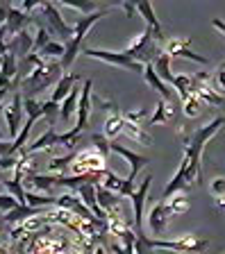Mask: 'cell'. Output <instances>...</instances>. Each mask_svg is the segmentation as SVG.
<instances>
[{
	"instance_id": "obj_1",
	"label": "cell",
	"mask_w": 225,
	"mask_h": 254,
	"mask_svg": "<svg viewBox=\"0 0 225 254\" xmlns=\"http://www.w3.org/2000/svg\"><path fill=\"white\" fill-rule=\"evenodd\" d=\"M225 125V118L223 116H216L212 123L207 125L198 127L196 132H191L184 141V159H182V166H184V173H187V180L193 182V184H203V170H200V154H203L205 145L221 127Z\"/></svg>"
},
{
	"instance_id": "obj_2",
	"label": "cell",
	"mask_w": 225,
	"mask_h": 254,
	"mask_svg": "<svg viewBox=\"0 0 225 254\" xmlns=\"http://www.w3.org/2000/svg\"><path fill=\"white\" fill-rule=\"evenodd\" d=\"M62 62H46L39 68H32L27 73V77H23L21 86L25 89V98H32L34 93H39L41 89L50 86L55 82L57 84L59 77H62Z\"/></svg>"
},
{
	"instance_id": "obj_3",
	"label": "cell",
	"mask_w": 225,
	"mask_h": 254,
	"mask_svg": "<svg viewBox=\"0 0 225 254\" xmlns=\"http://www.w3.org/2000/svg\"><path fill=\"white\" fill-rule=\"evenodd\" d=\"M123 55H125V57H130V59H134V62L141 64V66H146V64H155V59L161 55L159 41L155 39L152 30H150V27H146L139 37H137L128 48H125Z\"/></svg>"
},
{
	"instance_id": "obj_4",
	"label": "cell",
	"mask_w": 225,
	"mask_h": 254,
	"mask_svg": "<svg viewBox=\"0 0 225 254\" xmlns=\"http://www.w3.org/2000/svg\"><path fill=\"white\" fill-rule=\"evenodd\" d=\"M37 9L41 14V18H46L43 27L50 32V37H59V43H66L73 39V27L64 21V16H62V11L55 2H39ZM37 25H41V23H37Z\"/></svg>"
},
{
	"instance_id": "obj_5",
	"label": "cell",
	"mask_w": 225,
	"mask_h": 254,
	"mask_svg": "<svg viewBox=\"0 0 225 254\" xmlns=\"http://www.w3.org/2000/svg\"><path fill=\"white\" fill-rule=\"evenodd\" d=\"M146 243L152 250H171V252H203L207 250V241L196 236H180L173 238V241H164V238H148L146 236Z\"/></svg>"
},
{
	"instance_id": "obj_6",
	"label": "cell",
	"mask_w": 225,
	"mask_h": 254,
	"mask_svg": "<svg viewBox=\"0 0 225 254\" xmlns=\"http://www.w3.org/2000/svg\"><path fill=\"white\" fill-rule=\"evenodd\" d=\"M105 157L96 150H84V152H77L75 154V161H73V175H102L105 173Z\"/></svg>"
},
{
	"instance_id": "obj_7",
	"label": "cell",
	"mask_w": 225,
	"mask_h": 254,
	"mask_svg": "<svg viewBox=\"0 0 225 254\" xmlns=\"http://www.w3.org/2000/svg\"><path fill=\"white\" fill-rule=\"evenodd\" d=\"M82 53L91 59H100L105 64H112V66H118V68L125 70H134V73H144V66L137 64L134 59L125 57L123 53H109V50H100V48H84Z\"/></svg>"
},
{
	"instance_id": "obj_8",
	"label": "cell",
	"mask_w": 225,
	"mask_h": 254,
	"mask_svg": "<svg viewBox=\"0 0 225 254\" xmlns=\"http://www.w3.org/2000/svg\"><path fill=\"white\" fill-rule=\"evenodd\" d=\"M152 184V175H146L141 186L132 193V209H134V234L137 236H144V204L146 197H148V189Z\"/></svg>"
},
{
	"instance_id": "obj_9",
	"label": "cell",
	"mask_w": 225,
	"mask_h": 254,
	"mask_svg": "<svg viewBox=\"0 0 225 254\" xmlns=\"http://www.w3.org/2000/svg\"><path fill=\"white\" fill-rule=\"evenodd\" d=\"M23 95L16 93L11 98V102L2 109L5 114V123H7V136L9 138H16L21 134V121H23Z\"/></svg>"
},
{
	"instance_id": "obj_10",
	"label": "cell",
	"mask_w": 225,
	"mask_h": 254,
	"mask_svg": "<svg viewBox=\"0 0 225 254\" xmlns=\"http://www.w3.org/2000/svg\"><path fill=\"white\" fill-rule=\"evenodd\" d=\"M109 152H116L118 157H123L125 161H128V164H130V173H128V180H130V182H134V177H137V173H139V170L144 168L146 164H150V159L141 157V154L132 152V150L123 148V145H118L116 141H112V143H109Z\"/></svg>"
},
{
	"instance_id": "obj_11",
	"label": "cell",
	"mask_w": 225,
	"mask_h": 254,
	"mask_svg": "<svg viewBox=\"0 0 225 254\" xmlns=\"http://www.w3.org/2000/svg\"><path fill=\"white\" fill-rule=\"evenodd\" d=\"M96 200L107 216H123V213H121V195H118V193H114V190L105 189L102 184H98L96 186Z\"/></svg>"
},
{
	"instance_id": "obj_12",
	"label": "cell",
	"mask_w": 225,
	"mask_h": 254,
	"mask_svg": "<svg viewBox=\"0 0 225 254\" xmlns=\"http://www.w3.org/2000/svg\"><path fill=\"white\" fill-rule=\"evenodd\" d=\"M55 204H57V206H66V209H71V211H73V213H77V216H80L82 220H86V222H98V220H96V216H93V213L89 211V209H86V206H84V202L80 200V195H77V193H75V195H73V193H66V195H59ZM98 225H102V222H98ZM102 227H105V225H102Z\"/></svg>"
},
{
	"instance_id": "obj_13",
	"label": "cell",
	"mask_w": 225,
	"mask_h": 254,
	"mask_svg": "<svg viewBox=\"0 0 225 254\" xmlns=\"http://www.w3.org/2000/svg\"><path fill=\"white\" fill-rule=\"evenodd\" d=\"M91 89H93V82L84 79L80 100H77V123H75L77 129H84L86 123H89V116H91Z\"/></svg>"
},
{
	"instance_id": "obj_14",
	"label": "cell",
	"mask_w": 225,
	"mask_h": 254,
	"mask_svg": "<svg viewBox=\"0 0 225 254\" xmlns=\"http://www.w3.org/2000/svg\"><path fill=\"white\" fill-rule=\"evenodd\" d=\"M171 209H168L166 202H157L152 209H150V216H148V222H150V229H152V234L155 236H161L164 234V229H166L168 225V218H171Z\"/></svg>"
},
{
	"instance_id": "obj_15",
	"label": "cell",
	"mask_w": 225,
	"mask_h": 254,
	"mask_svg": "<svg viewBox=\"0 0 225 254\" xmlns=\"http://www.w3.org/2000/svg\"><path fill=\"white\" fill-rule=\"evenodd\" d=\"M189 43H191V39H171V41L166 43V55L168 57H187V59H193V62H198V64H207L209 62L207 57L196 55L189 50Z\"/></svg>"
},
{
	"instance_id": "obj_16",
	"label": "cell",
	"mask_w": 225,
	"mask_h": 254,
	"mask_svg": "<svg viewBox=\"0 0 225 254\" xmlns=\"http://www.w3.org/2000/svg\"><path fill=\"white\" fill-rule=\"evenodd\" d=\"M182 190H189V180H187V173H184V166L180 164L177 173L173 175V180L164 186V190H161V202L171 200V197H175L177 193H182Z\"/></svg>"
},
{
	"instance_id": "obj_17",
	"label": "cell",
	"mask_w": 225,
	"mask_h": 254,
	"mask_svg": "<svg viewBox=\"0 0 225 254\" xmlns=\"http://www.w3.org/2000/svg\"><path fill=\"white\" fill-rule=\"evenodd\" d=\"M134 7H137V11L146 18V27L152 30V34H155L157 41H161V39H164V30H161V23H159V18H157V14H155V7L150 5V2H137Z\"/></svg>"
},
{
	"instance_id": "obj_18",
	"label": "cell",
	"mask_w": 225,
	"mask_h": 254,
	"mask_svg": "<svg viewBox=\"0 0 225 254\" xmlns=\"http://www.w3.org/2000/svg\"><path fill=\"white\" fill-rule=\"evenodd\" d=\"M141 75H144L146 84L161 95V100L171 102V91H168V84H166V82H161V77L155 73V68H152V64H146V66H144V73H141Z\"/></svg>"
},
{
	"instance_id": "obj_19",
	"label": "cell",
	"mask_w": 225,
	"mask_h": 254,
	"mask_svg": "<svg viewBox=\"0 0 225 254\" xmlns=\"http://www.w3.org/2000/svg\"><path fill=\"white\" fill-rule=\"evenodd\" d=\"M80 75L77 73H69V75H62V77H59V82L57 84H55V89H53V95H50V100L53 102H62L66 98V95L71 93V91H73V86L75 84H80Z\"/></svg>"
},
{
	"instance_id": "obj_20",
	"label": "cell",
	"mask_w": 225,
	"mask_h": 254,
	"mask_svg": "<svg viewBox=\"0 0 225 254\" xmlns=\"http://www.w3.org/2000/svg\"><path fill=\"white\" fill-rule=\"evenodd\" d=\"M32 21V16L25 14L23 9H16V7L9 5V11H7V30L11 32V37H16V34H21V32H25V25Z\"/></svg>"
},
{
	"instance_id": "obj_21",
	"label": "cell",
	"mask_w": 225,
	"mask_h": 254,
	"mask_svg": "<svg viewBox=\"0 0 225 254\" xmlns=\"http://www.w3.org/2000/svg\"><path fill=\"white\" fill-rule=\"evenodd\" d=\"M80 93H82V89L75 84L73 91L66 95L64 100L59 102V118H62L64 123H71V121H73V114L77 111V100H80Z\"/></svg>"
},
{
	"instance_id": "obj_22",
	"label": "cell",
	"mask_w": 225,
	"mask_h": 254,
	"mask_svg": "<svg viewBox=\"0 0 225 254\" xmlns=\"http://www.w3.org/2000/svg\"><path fill=\"white\" fill-rule=\"evenodd\" d=\"M32 48H34V37H30L27 30L16 34V37L9 41V53L16 55V59H18V55H23V59H25L27 55H32Z\"/></svg>"
},
{
	"instance_id": "obj_23",
	"label": "cell",
	"mask_w": 225,
	"mask_h": 254,
	"mask_svg": "<svg viewBox=\"0 0 225 254\" xmlns=\"http://www.w3.org/2000/svg\"><path fill=\"white\" fill-rule=\"evenodd\" d=\"M53 145H57V132H55L53 127H48V129H46L37 141L30 143L27 148H23L21 154H34V152H39V150H50Z\"/></svg>"
},
{
	"instance_id": "obj_24",
	"label": "cell",
	"mask_w": 225,
	"mask_h": 254,
	"mask_svg": "<svg viewBox=\"0 0 225 254\" xmlns=\"http://www.w3.org/2000/svg\"><path fill=\"white\" fill-rule=\"evenodd\" d=\"M37 213H41V209H37V206H30V204H21V206H16L14 211L5 213V222H9V225H18V222L27 220V218L37 216Z\"/></svg>"
},
{
	"instance_id": "obj_25",
	"label": "cell",
	"mask_w": 225,
	"mask_h": 254,
	"mask_svg": "<svg viewBox=\"0 0 225 254\" xmlns=\"http://www.w3.org/2000/svg\"><path fill=\"white\" fill-rule=\"evenodd\" d=\"M152 68H155V73L161 77V82H166V84L173 86V79H175V75L171 73V57H168L166 53H161L159 57L155 59Z\"/></svg>"
},
{
	"instance_id": "obj_26",
	"label": "cell",
	"mask_w": 225,
	"mask_h": 254,
	"mask_svg": "<svg viewBox=\"0 0 225 254\" xmlns=\"http://www.w3.org/2000/svg\"><path fill=\"white\" fill-rule=\"evenodd\" d=\"M80 136H82V129H77V127H71L69 132L57 134V145H59V148H64L66 152H75V145H77Z\"/></svg>"
},
{
	"instance_id": "obj_27",
	"label": "cell",
	"mask_w": 225,
	"mask_h": 254,
	"mask_svg": "<svg viewBox=\"0 0 225 254\" xmlns=\"http://www.w3.org/2000/svg\"><path fill=\"white\" fill-rule=\"evenodd\" d=\"M21 170H16V175H14V180H2L0 184L5 186V190L9 193V195H14L21 204H25V193L27 190H23V184H21Z\"/></svg>"
},
{
	"instance_id": "obj_28",
	"label": "cell",
	"mask_w": 225,
	"mask_h": 254,
	"mask_svg": "<svg viewBox=\"0 0 225 254\" xmlns=\"http://www.w3.org/2000/svg\"><path fill=\"white\" fill-rule=\"evenodd\" d=\"M123 134L128 138H132V141L141 143V145H150L152 143V136H150L148 132H146L141 125H132V123H125L123 125Z\"/></svg>"
},
{
	"instance_id": "obj_29",
	"label": "cell",
	"mask_w": 225,
	"mask_h": 254,
	"mask_svg": "<svg viewBox=\"0 0 225 254\" xmlns=\"http://www.w3.org/2000/svg\"><path fill=\"white\" fill-rule=\"evenodd\" d=\"M173 118V109H171V102L166 100H159L155 105V114L148 118L150 125H161V123H168Z\"/></svg>"
},
{
	"instance_id": "obj_30",
	"label": "cell",
	"mask_w": 225,
	"mask_h": 254,
	"mask_svg": "<svg viewBox=\"0 0 225 254\" xmlns=\"http://www.w3.org/2000/svg\"><path fill=\"white\" fill-rule=\"evenodd\" d=\"M123 114H112V116L107 118V123H105V129H102V134L109 138V141H114V138L118 136V134H123Z\"/></svg>"
},
{
	"instance_id": "obj_31",
	"label": "cell",
	"mask_w": 225,
	"mask_h": 254,
	"mask_svg": "<svg viewBox=\"0 0 225 254\" xmlns=\"http://www.w3.org/2000/svg\"><path fill=\"white\" fill-rule=\"evenodd\" d=\"M55 202H57L55 195H43V193H37V190H27L25 193V204L37 206V209H43V206L55 204Z\"/></svg>"
},
{
	"instance_id": "obj_32",
	"label": "cell",
	"mask_w": 225,
	"mask_h": 254,
	"mask_svg": "<svg viewBox=\"0 0 225 254\" xmlns=\"http://www.w3.org/2000/svg\"><path fill=\"white\" fill-rule=\"evenodd\" d=\"M75 154H77V152H66L64 157H53V159H50V164H48L50 166V173H53V175H62L66 168H69V166H73Z\"/></svg>"
},
{
	"instance_id": "obj_33",
	"label": "cell",
	"mask_w": 225,
	"mask_h": 254,
	"mask_svg": "<svg viewBox=\"0 0 225 254\" xmlns=\"http://www.w3.org/2000/svg\"><path fill=\"white\" fill-rule=\"evenodd\" d=\"M41 57L48 59V62H62V57H64V43L50 41L48 46L41 50Z\"/></svg>"
},
{
	"instance_id": "obj_34",
	"label": "cell",
	"mask_w": 225,
	"mask_h": 254,
	"mask_svg": "<svg viewBox=\"0 0 225 254\" xmlns=\"http://www.w3.org/2000/svg\"><path fill=\"white\" fill-rule=\"evenodd\" d=\"M173 89L180 93V98H182V102L187 100L189 95H193L191 93V77H187V75H175V79H173Z\"/></svg>"
},
{
	"instance_id": "obj_35",
	"label": "cell",
	"mask_w": 225,
	"mask_h": 254,
	"mask_svg": "<svg viewBox=\"0 0 225 254\" xmlns=\"http://www.w3.org/2000/svg\"><path fill=\"white\" fill-rule=\"evenodd\" d=\"M41 114L48 121V127H55V121L59 118V105L53 100H41Z\"/></svg>"
},
{
	"instance_id": "obj_36",
	"label": "cell",
	"mask_w": 225,
	"mask_h": 254,
	"mask_svg": "<svg viewBox=\"0 0 225 254\" xmlns=\"http://www.w3.org/2000/svg\"><path fill=\"white\" fill-rule=\"evenodd\" d=\"M50 41H53V39H50V32L46 30L43 25H37V34H34V48H32V53H41V50L48 46Z\"/></svg>"
},
{
	"instance_id": "obj_37",
	"label": "cell",
	"mask_w": 225,
	"mask_h": 254,
	"mask_svg": "<svg viewBox=\"0 0 225 254\" xmlns=\"http://www.w3.org/2000/svg\"><path fill=\"white\" fill-rule=\"evenodd\" d=\"M121 184H123V177H118L116 173H112V170H105V173H102V186H105V189L118 193V190H121Z\"/></svg>"
},
{
	"instance_id": "obj_38",
	"label": "cell",
	"mask_w": 225,
	"mask_h": 254,
	"mask_svg": "<svg viewBox=\"0 0 225 254\" xmlns=\"http://www.w3.org/2000/svg\"><path fill=\"white\" fill-rule=\"evenodd\" d=\"M55 5L62 9V7H66V9H75V11H82V14H93L96 9V2H55Z\"/></svg>"
},
{
	"instance_id": "obj_39",
	"label": "cell",
	"mask_w": 225,
	"mask_h": 254,
	"mask_svg": "<svg viewBox=\"0 0 225 254\" xmlns=\"http://www.w3.org/2000/svg\"><path fill=\"white\" fill-rule=\"evenodd\" d=\"M182 105H184V116L187 118H196L200 114V100L196 98V95H189Z\"/></svg>"
},
{
	"instance_id": "obj_40",
	"label": "cell",
	"mask_w": 225,
	"mask_h": 254,
	"mask_svg": "<svg viewBox=\"0 0 225 254\" xmlns=\"http://www.w3.org/2000/svg\"><path fill=\"white\" fill-rule=\"evenodd\" d=\"M16 206H21V202H18L16 197L9 195V193H0V213H9V211H14Z\"/></svg>"
},
{
	"instance_id": "obj_41",
	"label": "cell",
	"mask_w": 225,
	"mask_h": 254,
	"mask_svg": "<svg viewBox=\"0 0 225 254\" xmlns=\"http://www.w3.org/2000/svg\"><path fill=\"white\" fill-rule=\"evenodd\" d=\"M168 209H171V213H182L189 209V202L184 195H177V197H171V202H166Z\"/></svg>"
},
{
	"instance_id": "obj_42",
	"label": "cell",
	"mask_w": 225,
	"mask_h": 254,
	"mask_svg": "<svg viewBox=\"0 0 225 254\" xmlns=\"http://www.w3.org/2000/svg\"><path fill=\"white\" fill-rule=\"evenodd\" d=\"M91 141L96 143V150H98V152H100L102 157H107V154H109V143H112V141H109L105 134H93Z\"/></svg>"
},
{
	"instance_id": "obj_43",
	"label": "cell",
	"mask_w": 225,
	"mask_h": 254,
	"mask_svg": "<svg viewBox=\"0 0 225 254\" xmlns=\"http://www.w3.org/2000/svg\"><path fill=\"white\" fill-rule=\"evenodd\" d=\"M144 118H148V109H137V111H130V114H123V121L132 123V125H141Z\"/></svg>"
},
{
	"instance_id": "obj_44",
	"label": "cell",
	"mask_w": 225,
	"mask_h": 254,
	"mask_svg": "<svg viewBox=\"0 0 225 254\" xmlns=\"http://www.w3.org/2000/svg\"><path fill=\"white\" fill-rule=\"evenodd\" d=\"M209 190H212V195L214 197H223L225 195V177H216V180H212Z\"/></svg>"
},
{
	"instance_id": "obj_45",
	"label": "cell",
	"mask_w": 225,
	"mask_h": 254,
	"mask_svg": "<svg viewBox=\"0 0 225 254\" xmlns=\"http://www.w3.org/2000/svg\"><path fill=\"white\" fill-rule=\"evenodd\" d=\"M134 254H155V250L148 248L146 236H137V243H134Z\"/></svg>"
},
{
	"instance_id": "obj_46",
	"label": "cell",
	"mask_w": 225,
	"mask_h": 254,
	"mask_svg": "<svg viewBox=\"0 0 225 254\" xmlns=\"http://www.w3.org/2000/svg\"><path fill=\"white\" fill-rule=\"evenodd\" d=\"M134 182H130L128 177H123V184H121V190H118V195L121 197H132V193H134Z\"/></svg>"
},
{
	"instance_id": "obj_47",
	"label": "cell",
	"mask_w": 225,
	"mask_h": 254,
	"mask_svg": "<svg viewBox=\"0 0 225 254\" xmlns=\"http://www.w3.org/2000/svg\"><path fill=\"white\" fill-rule=\"evenodd\" d=\"M216 84L221 89V95H225V64H221L219 70H216Z\"/></svg>"
},
{
	"instance_id": "obj_48",
	"label": "cell",
	"mask_w": 225,
	"mask_h": 254,
	"mask_svg": "<svg viewBox=\"0 0 225 254\" xmlns=\"http://www.w3.org/2000/svg\"><path fill=\"white\" fill-rule=\"evenodd\" d=\"M212 25H214L219 32H223V34H225V21H221V18H212Z\"/></svg>"
},
{
	"instance_id": "obj_49",
	"label": "cell",
	"mask_w": 225,
	"mask_h": 254,
	"mask_svg": "<svg viewBox=\"0 0 225 254\" xmlns=\"http://www.w3.org/2000/svg\"><path fill=\"white\" fill-rule=\"evenodd\" d=\"M121 7H123V9H125V14H128V16H132L134 11H137V7H134V5H130V2H121Z\"/></svg>"
},
{
	"instance_id": "obj_50",
	"label": "cell",
	"mask_w": 225,
	"mask_h": 254,
	"mask_svg": "<svg viewBox=\"0 0 225 254\" xmlns=\"http://www.w3.org/2000/svg\"><path fill=\"white\" fill-rule=\"evenodd\" d=\"M216 206H219L221 211L225 213V195H223V197H216Z\"/></svg>"
},
{
	"instance_id": "obj_51",
	"label": "cell",
	"mask_w": 225,
	"mask_h": 254,
	"mask_svg": "<svg viewBox=\"0 0 225 254\" xmlns=\"http://www.w3.org/2000/svg\"><path fill=\"white\" fill-rule=\"evenodd\" d=\"M9 91H11V89H0V102L5 100V95H7V93H9Z\"/></svg>"
},
{
	"instance_id": "obj_52",
	"label": "cell",
	"mask_w": 225,
	"mask_h": 254,
	"mask_svg": "<svg viewBox=\"0 0 225 254\" xmlns=\"http://www.w3.org/2000/svg\"><path fill=\"white\" fill-rule=\"evenodd\" d=\"M0 141H5V132H2V127H0Z\"/></svg>"
},
{
	"instance_id": "obj_53",
	"label": "cell",
	"mask_w": 225,
	"mask_h": 254,
	"mask_svg": "<svg viewBox=\"0 0 225 254\" xmlns=\"http://www.w3.org/2000/svg\"><path fill=\"white\" fill-rule=\"evenodd\" d=\"M96 254H105V250H102V248H98V250H96Z\"/></svg>"
},
{
	"instance_id": "obj_54",
	"label": "cell",
	"mask_w": 225,
	"mask_h": 254,
	"mask_svg": "<svg viewBox=\"0 0 225 254\" xmlns=\"http://www.w3.org/2000/svg\"><path fill=\"white\" fill-rule=\"evenodd\" d=\"M0 66H2V57H0Z\"/></svg>"
},
{
	"instance_id": "obj_55",
	"label": "cell",
	"mask_w": 225,
	"mask_h": 254,
	"mask_svg": "<svg viewBox=\"0 0 225 254\" xmlns=\"http://www.w3.org/2000/svg\"><path fill=\"white\" fill-rule=\"evenodd\" d=\"M0 182H2V177H0Z\"/></svg>"
}]
</instances>
